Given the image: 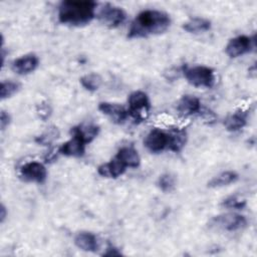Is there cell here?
<instances>
[{
  "mask_svg": "<svg viewBox=\"0 0 257 257\" xmlns=\"http://www.w3.org/2000/svg\"><path fill=\"white\" fill-rule=\"evenodd\" d=\"M171 25L170 16L163 11L147 9L140 12L128 29V38H142L162 34Z\"/></svg>",
  "mask_w": 257,
  "mask_h": 257,
  "instance_id": "6da1fadb",
  "label": "cell"
},
{
  "mask_svg": "<svg viewBox=\"0 0 257 257\" xmlns=\"http://www.w3.org/2000/svg\"><path fill=\"white\" fill-rule=\"evenodd\" d=\"M96 3L90 0H66L58 6V20L70 26H83L95 16Z\"/></svg>",
  "mask_w": 257,
  "mask_h": 257,
  "instance_id": "7a4b0ae2",
  "label": "cell"
},
{
  "mask_svg": "<svg viewBox=\"0 0 257 257\" xmlns=\"http://www.w3.org/2000/svg\"><path fill=\"white\" fill-rule=\"evenodd\" d=\"M182 71L187 81L193 86L211 88L215 84V72L211 67L205 65H184Z\"/></svg>",
  "mask_w": 257,
  "mask_h": 257,
  "instance_id": "3957f363",
  "label": "cell"
},
{
  "mask_svg": "<svg viewBox=\"0 0 257 257\" xmlns=\"http://www.w3.org/2000/svg\"><path fill=\"white\" fill-rule=\"evenodd\" d=\"M128 114L136 120H143L149 113L151 102L146 92L142 90H136L132 92L127 98Z\"/></svg>",
  "mask_w": 257,
  "mask_h": 257,
  "instance_id": "277c9868",
  "label": "cell"
},
{
  "mask_svg": "<svg viewBox=\"0 0 257 257\" xmlns=\"http://www.w3.org/2000/svg\"><path fill=\"white\" fill-rule=\"evenodd\" d=\"M210 225L225 231H237L247 226V219L236 213H226L215 216L211 219Z\"/></svg>",
  "mask_w": 257,
  "mask_h": 257,
  "instance_id": "5b68a950",
  "label": "cell"
},
{
  "mask_svg": "<svg viewBox=\"0 0 257 257\" xmlns=\"http://www.w3.org/2000/svg\"><path fill=\"white\" fill-rule=\"evenodd\" d=\"M254 47H255L254 36L251 37L247 35H239L229 40V42L225 47V51L229 57L236 58L252 51Z\"/></svg>",
  "mask_w": 257,
  "mask_h": 257,
  "instance_id": "8992f818",
  "label": "cell"
},
{
  "mask_svg": "<svg viewBox=\"0 0 257 257\" xmlns=\"http://www.w3.org/2000/svg\"><path fill=\"white\" fill-rule=\"evenodd\" d=\"M70 134L72 136L71 139L60 146L58 153L67 157L80 158L85 153L86 142L83 140L75 126L70 130Z\"/></svg>",
  "mask_w": 257,
  "mask_h": 257,
  "instance_id": "52a82bcc",
  "label": "cell"
},
{
  "mask_svg": "<svg viewBox=\"0 0 257 257\" xmlns=\"http://www.w3.org/2000/svg\"><path fill=\"white\" fill-rule=\"evenodd\" d=\"M125 17L126 14L123 9L111 4L103 5L98 12L99 21L109 28H115L122 24Z\"/></svg>",
  "mask_w": 257,
  "mask_h": 257,
  "instance_id": "ba28073f",
  "label": "cell"
},
{
  "mask_svg": "<svg viewBox=\"0 0 257 257\" xmlns=\"http://www.w3.org/2000/svg\"><path fill=\"white\" fill-rule=\"evenodd\" d=\"M144 145L151 153H161L169 148V133L160 128H153L146 136Z\"/></svg>",
  "mask_w": 257,
  "mask_h": 257,
  "instance_id": "9c48e42d",
  "label": "cell"
},
{
  "mask_svg": "<svg viewBox=\"0 0 257 257\" xmlns=\"http://www.w3.org/2000/svg\"><path fill=\"white\" fill-rule=\"evenodd\" d=\"M20 177L26 182L42 184L47 178V171L39 162H28L20 168Z\"/></svg>",
  "mask_w": 257,
  "mask_h": 257,
  "instance_id": "30bf717a",
  "label": "cell"
},
{
  "mask_svg": "<svg viewBox=\"0 0 257 257\" xmlns=\"http://www.w3.org/2000/svg\"><path fill=\"white\" fill-rule=\"evenodd\" d=\"M98 110L110 117L115 123H122L128 116L127 109L119 103L102 101L98 104Z\"/></svg>",
  "mask_w": 257,
  "mask_h": 257,
  "instance_id": "8fae6325",
  "label": "cell"
},
{
  "mask_svg": "<svg viewBox=\"0 0 257 257\" xmlns=\"http://www.w3.org/2000/svg\"><path fill=\"white\" fill-rule=\"evenodd\" d=\"M39 64V59L37 55L33 53L25 54L12 62V70L20 75H26L33 72Z\"/></svg>",
  "mask_w": 257,
  "mask_h": 257,
  "instance_id": "7c38bea8",
  "label": "cell"
},
{
  "mask_svg": "<svg viewBox=\"0 0 257 257\" xmlns=\"http://www.w3.org/2000/svg\"><path fill=\"white\" fill-rule=\"evenodd\" d=\"M177 109L181 114L185 116L193 115L201 111V101L195 95L185 94L180 98Z\"/></svg>",
  "mask_w": 257,
  "mask_h": 257,
  "instance_id": "4fadbf2b",
  "label": "cell"
},
{
  "mask_svg": "<svg viewBox=\"0 0 257 257\" xmlns=\"http://www.w3.org/2000/svg\"><path fill=\"white\" fill-rule=\"evenodd\" d=\"M125 170L126 167L116 157H114L108 163L100 165L97 169V173L104 178L115 179L121 176Z\"/></svg>",
  "mask_w": 257,
  "mask_h": 257,
  "instance_id": "5bb4252c",
  "label": "cell"
},
{
  "mask_svg": "<svg viewBox=\"0 0 257 257\" xmlns=\"http://www.w3.org/2000/svg\"><path fill=\"white\" fill-rule=\"evenodd\" d=\"M74 244L77 248L86 252H95L98 248L96 236L93 233L87 231L77 233L74 237Z\"/></svg>",
  "mask_w": 257,
  "mask_h": 257,
  "instance_id": "9a60e30c",
  "label": "cell"
},
{
  "mask_svg": "<svg viewBox=\"0 0 257 257\" xmlns=\"http://www.w3.org/2000/svg\"><path fill=\"white\" fill-rule=\"evenodd\" d=\"M115 157L127 168H138L141 164V158L138 151L133 147L120 148Z\"/></svg>",
  "mask_w": 257,
  "mask_h": 257,
  "instance_id": "2e32d148",
  "label": "cell"
},
{
  "mask_svg": "<svg viewBox=\"0 0 257 257\" xmlns=\"http://www.w3.org/2000/svg\"><path fill=\"white\" fill-rule=\"evenodd\" d=\"M247 117H248L247 111H244L242 109L236 110L235 112L229 114L225 118L224 125L226 130L229 132H237L246 125Z\"/></svg>",
  "mask_w": 257,
  "mask_h": 257,
  "instance_id": "e0dca14e",
  "label": "cell"
},
{
  "mask_svg": "<svg viewBox=\"0 0 257 257\" xmlns=\"http://www.w3.org/2000/svg\"><path fill=\"white\" fill-rule=\"evenodd\" d=\"M211 21L202 17H193L183 24V29L188 33H203L211 29Z\"/></svg>",
  "mask_w": 257,
  "mask_h": 257,
  "instance_id": "ac0fdd59",
  "label": "cell"
},
{
  "mask_svg": "<svg viewBox=\"0 0 257 257\" xmlns=\"http://www.w3.org/2000/svg\"><path fill=\"white\" fill-rule=\"evenodd\" d=\"M187 143V133L185 130H174L169 133V150L179 153Z\"/></svg>",
  "mask_w": 257,
  "mask_h": 257,
  "instance_id": "d6986e66",
  "label": "cell"
},
{
  "mask_svg": "<svg viewBox=\"0 0 257 257\" xmlns=\"http://www.w3.org/2000/svg\"><path fill=\"white\" fill-rule=\"evenodd\" d=\"M238 174L234 171H225L215 176L208 182L209 188H220L235 183L238 180Z\"/></svg>",
  "mask_w": 257,
  "mask_h": 257,
  "instance_id": "ffe728a7",
  "label": "cell"
},
{
  "mask_svg": "<svg viewBox=\"0 0 257 257\" xmlns=\"http://www.w3.org/2000/svg\"><path fill=\"white\" fill-rule=\"evenodd\" d=\"M80 83L86 90L96 91L102 83V78L98 73L90 72L80 78Z\"/></svg>",
  "mask_w": 257,
  "mask_h": 257,
  "instance_id": "44dd1931",
  "label": "cell"
},
{
  "mask_svg": "<svg viewBox=\"0 0 257 257\" xmlns=\"http://www.w3.org/2000/svg\"><path fill=\"white\" fill-rule=\"evenodd\" d=\"M157 185L163 192L171 193L175 190L177 186L176 176L171 173H165L159 177Z\"/></svg>",
  "mask_w": 257,
  "mask_h": 257,
  "instance_id": "7402d4cb",
  "label": "cell"
},
{
  "mask_svg": "<svg viewBox=\"0 0 257 257\" xmlns=\"http://www.w3.org/2000/svg\"><path fill=\"white\" fill-rule=\"evenodd\" d=\"M78 133L81 135L83 140L86 142V144H89L92 142L98 135L99 127L92 123H83L75 126Z\"/></svg>",
  "mask_w": 257,
  "mask_h": 257,
  "instance_id": "603a6c76",
  "label": "cell"
},
{
  "mask_svg": "<svg viewBox=\"0 0 257 257\" xmlns=\"http://www.w3.org/2000/svg\"><path fill=\"white\" fill-rule=\"evenodd\" d=\"M20 88V84L16 81L12 80H7V81H2L1 82V91L0 95L2 99L11 97L13 94H15Z\"/></svg>",
  "mask_w": 257,
  "mask_h": 257,
  "instance_id": "cb8c5ba5",
  "label": "cell"
},
{
  "mask_svg": "<svg viewBox=\"0 0 257 257\" xmlns=\"http://www.w3.org/2000/svg\"><path fill=\"white\" fill-rule=\"evenodd\" d=\"M221 205L228 209L241 210L246 206V201L238 198L237 196H229L222 201Z\"/></svg>",
  "mask_w": 257,
  "mask_h": 257,
  "instance_id": "d4e9b609",
  "label": "cell"
},
{
  "mask_svg": "<svg viewBox=\"0 0 257 257\" xmlns=\"http://www.w3.org/2000/svg\"><path fill=\"white\" fill-rule=\"evenodd\" d=\"M10 120H11L10 114L7 111H5V110H1V113H0V126H1L2 131H4L6 128V126L9 125Z\"/></svg>",
  "mask_w": 257,
  "mask_h": 257,
  "instance_id": "484cf974",
  "label": "cell"
},
{
  "mask_svg": "<svg viewBox=\"0 0 257 257\" xmlns=\"http://www.w3.org/2000/svg\"><path fill=\"white\" fill-rule=\"evenodd\" d=\"M103 255L105 256H118V255H121V253L113 246H108L106 248V251L103 253Z\"/></svg>",
  "mask_w": 257,
  "mask_h": 257,
  "instance_id": "4316f807",
  "label": "cell"
},
{
  "mask_svg": "<svg viewBox=\"0 0 257 257\" xmlns=\"http://www.w3.org/2000/svg\"><path fill=\"white\" fill-rule=\"evenodd\" d=\"M6 216H7V211H6L5 206L2 204L1 205V209H0V221H1V223L4 222Z\"/></svg>",
  "mask_w": 257,
  "mask_h": 257,
  "instance_id": "83f0119b",
  "label": "cell"
}]
</instances>
